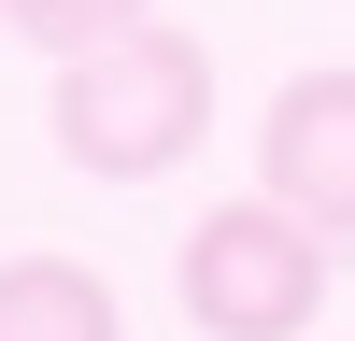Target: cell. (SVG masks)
I'll return each mask as SVG.
<instances>
[{
    "label": "cell",
    "instance_id": "6da1fadb",
    "mask_svg": "<svg viewBox=\"0 0 355 341\" xmlns=\"http://www.w3.org/2000/svg\"><path fill=\"white\" fill-rule=\"evenodd\" d=\"M214 142V57H199V28H100L85 57H57V157L100 170V185H157L171 157H199Z\"/></svg>",
    "mask_w": 355,
    "mask_h": 341
},
{
    "label": "cell",
    "instance_id": "7a4b0ae2",
    "mask_svg": "<svg viewBox=\"0 0 355 341\" xmlns=\"http://www.w3.org/2000/svg\"><path fill=\"white\" fill-rule=\"evenodd\" d=\"M171 284H185V327H199V341H299L313 313H327L341 256H327L313 213H284V199L256 185V199H214V213L185 227Z\"/></svg>",
    "mask_w": 355,
    "mask_h": 341
},
{
    "label": "cell",
    "instance_id": "3957f363",
    "mask_svg": "<svg viewBox=\"0 0 355 341\" xmlns=\"http://www.w3.org/2000/svg\"><path fill=\"white\" fill-rule=\"evenodd\" d=\"M256 185L284 213H313L327 242H355V71H299L256 114Z\"/></svg>",
    "mask_w": 355,
    "mask_h": 341
},
{
    "label": "cell",
    "instance_id": "277c9868",
    "mask_svg": "<svg viewBox=\"0 0 355 341\" xmlns=\"http://www.w3.org/2000/svg\"><path fill=\"white\" fill-rule=\"evenodd\" d=\"M0 341H128V313L85 256H0Z\"/></svg>",
    "mask_w": 355,
    "mask_h": 341
},
{
    "label": "cell",
    "instance_id": "5b68a950",
    "mask_svg": "<svg viewBox=\"0 0 355 341\" xmlns=\"http://www.w3.org/2000/svg\"><path fill=\"white\" fill-rule=\"evenodd\" d=\"M128 15H142V0H0V28L43 43V57H85L100 28H128Z\"/></svg>",
    "mask_w": 355,
    "mask_h": 341
}]
</instances>
